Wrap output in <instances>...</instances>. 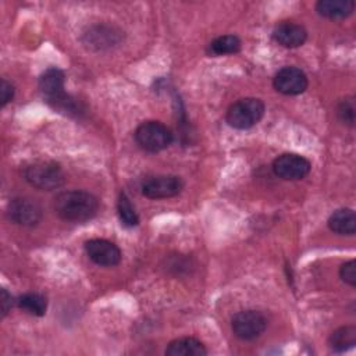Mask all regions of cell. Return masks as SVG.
Masks as SVG:
<instances>
[{"mask_svg":"<svg viewBox=\"0 0 356 356\" xmlns=\"http://www.w3.org/2000/svg\"><path fill=\"white\" fill-rule=\"evenodd\" d=\"M355 111H356V107H355V99L353 97H346L343 99L338 107H337V114H338V118L349 125V127H353L355 125Z\"/></svg>","mask_w":356,"mask_h":356,"instance_id":"obj_21","label":"cell"},{"mask_svg":"<svg viewBox=\"0 0 356 356\" xmlns=\"http://www.w3.org/2000/svg\"><path fill=\"white\" fill-rule=\"evenodd\" d=\"M242 42L236 35H221L209 43V53L213 56L235 54L241 50Z\"/></svg>","mask_w":356,"mask_h":356,"instance_id":"obj_19","label":"cell"},{"mask_svg":"<svg viewBox=\"0 0 356 356\" xmlns=\"http://www.w3.org/2000/svg\"><path fill=\"white\" fill-rule=\"evenodd\" d=\"M167 356H206L207 349L193 337H182L171 341L165 348Z\"/></svg>","mask_w":356,"mask_h":356,"instance_id":"obj_14","label":"cell"},{"mask_svg":"<svg viewBox=\"0 0 356 356\" xmlns=\"http://www.w3.org/2000/svg\"><path fill=\"white\" fill-rule=\"evenodd\" d=\"M232 332L242 341L259 338L267 328V318L257 310L238 312L231 321Z\"/></svg>","mask_w":356,"mask_h":356,"instance_id":"obj_6","label":"cell"},{"mask_svg":"<svg viewBox=\"0 0 356 356\" xmlns=\"http://www.w3.org/2000/svg\"><path fill=\"white\" fill-rule=\"evenodd\" d=\"M184 181L178 175H154L142 184V193L149 199H168L179 195Z\"/></svg>","mask_w":356,"mask_h":356,"instance_id":"obj_9","label":"cell"},{"mask_svg":"<svg viewBox=\"0 0 356 356\" xmlns=\"http://www.w3.org/2000/svg\"><path fill=\"white\" fill-rule=\"evenodd\" d=\"M117 211H118V217H120L121 222L125 227H136L139 224V216L135 211L131 200L128 199V196L124 192H121L118 196Z\"/></svg>","mask_w":356,"mask_h":356,"instance_id":"obj_20","label":"cell"},{"mask_svg":"<svg viewBox=\"0 0 356 356\" xmlns=\"http://www.w3.org/2000/svg\"><path fill=\"white\" fill-rule=\"evenodd\" d=\"M310 161L296 153H282L273 161L274 174L286 181L302 179L310 172Z\"/></svg>","mask_w":356,"mask_h":356,"instance_id":"obj_8","label":"cell"},{"mask_svg":"<svg viewBox=\"0 0 356 356\" xmlns=\"http://www.w3.org/2000/svg\"><path fill=\"white\" fill-rule=\"evenodd\" d=\"M339 277L345 284H348L350 286H356V263H355V260H348L339 267Z\"/></svg>","mask_w":356,"mask_h":356,"instance_id":"obj_22","label":"cell"},{"mask_svg":"<svg viewBox=\"0 0 356 356\" xmlns=\"http://www.w3.org/2000/svg\"><path fill=\"white\" fill-rule=\"evenodd\" d=\"M353 10L355 1L352 0H318L316 3L317 14L328 19H343L349 17Z\"/></svg>","mask_w":356,"mask_h":356,"instance_id":"obj_15","label":"cell"},{"mask_svg":"<svg viewBox=\"0 0 356 356\" xmlns=\"http://www.w3.org/2000/svg\"><path fill=\"white\" fill-rule=\"evenodd\" d=\"M307 83L309 82L306 74L300 68L293 65L282 67L280 71H277L273 79L274 89L286 96L303 93L307 88Z\"/></svg>","mask_w":356,"mask_h":356,"instance_id":"obj_10","label":"cell"},{"mask_svg":"<svg viewBox=\"0 0 356 356\" xmlns=\"http://www.w3.org/2000/svg\"><path fill=\"white\" fill-rule=\"evenodd\" d=\"M65 75L57 67L47 68L39 78V89L46 102L63 113H78L76 103L65 92Z\"/></svg>","mask_w":356,"mask_h":356,"instance_id":"obj_2","label":"cell"},{"mask_svg":"<svg viewBox=\"0 0 356 356\" xmlns=\"http://www.w3.org/2000/svg\"><path fill=\"white\" fill-rule=\"evenodd\" d=\"M273 39L282 47H300L307 39V31L303 25L293 21H281L273 29Z\"/></svg>","mask_w":356,"mask_h":356,"instance_id":"obj_13","label":"cell"},{"mask_svg":"<svg viewBox=\"0 0 356 356\" xmlns=\"http://www.w3.org/2000/svg\"><path fill=\"white\" fill-rule=\"evenodd\" d=\"M53 207L61 220L83 222L96 216L99 200L86 191H64L54 197Z\"/></svg>","mask_w":356,"mask_h":356,"instance_id":"obj_1","label":"cell"},{"mask_svg":"<svg viewBox=\"0 0 356 356\" xmlns=\"http://www.w3.org/2000/svg\"><path fill=\"white\" fill-rule=\"evenodd\" d=\"M14 86L11 82H8L7 79H1V85H0V96H1V106L4 107L7 103H10L14 97Z\"/></svg>","mask_w":356,"mask_h":356,"instance_id":"obj_23","label":"cell"},{"mask_svg":"<svg viewBox=\"0 0 356 356\" xmlns=\"http://www.w3.org/2000/svg\"><path fill=\"white\" fill-rule=\"evenodd\" d=\"M122 39L121 31L113 25L97 24L83 33V43L93 50H104L117 46Z\"/></svg>","mask_w":356,"mask_h":356,"instance_id":"obj_12","label":"cell"},{"mask_svg":"<svg viewBox=\"0 0 356 356\" xmlns=\"http://www.w3.org/2000/svg\"><path fill=\"white\" fill-rule=\"evenodd\" d=\"M327 225L338 235L350 236L356 231V214L352 209H338L328 217Z\"/></svg>","mask_w":356,"mask_h":356,"instance_id":"obj_16","label":"cell"},{"mask_svg":"<svg viewBox=\"0 0 356 356\" xmlns=\"http://www.w3.org/2000/svg\"><path fill=\"white\" fill-rule=\"evenodd\" d=\"M356 345V327L342 325L331 332L328 338V346L335 353H342L352 349Z\"/></svg>","mask_w":356,"mask_h":356,"instance_id":"obj_17","label":"cell"},{"mask_svg":"<svg viewBox=\"0 0 356 356\" xmlns=\"http://www.w3.org/2000/svg\"><path fill=\"white\" fill-rule=\"evenodd\" d=\"M17 306L19 309H22L24 312L36 316V317H42L46 313L47 309V299L38 292H26L24 295H21L17 300H15Z\"/></svg>","mask_w":356,"mask_h":356,"instance_id":"obj_18","label":"cell"},{"mask_svg":"<svg viewBox=\"0 0 356 356\" xmlns=\"http://www.w3.org/2000/svg\"><path fill=\"white\" fill-rule=\"evenodd\" d=\"M85 252H86L88 257L97 266L113 267L121 261L120 248L107 239L93 238V239L86 241Z\"/></svg>","mask_w":356,"mask_h":356,"instance_id":"obj_11","label":"cell"},{"mask_svg":"<svg viewBox=\"0 0 356 356\" xmlns=\"http://www.w3.org/2000/svg\"><path fill=\"white\" fill-rule=\"evenodd\" d=\"M43 216L40 204L31 197H14L7 204V217L11 222L22 227H35Z\"/></svg>","mask_w":356,"mask_h":356,"instance_id":"obj_7","label":"cell"},{"mask_svg":"<svg viewBox=\"0 0 356 356\" xmlns=\"http://www.w3.org/2000/svg\"><path fill=\"white\" fill-rule=\"evenodd\" d=\"M266 106L260 99L243 97L232 103L225 114L229 127L235 129H249L254 127L264 115Z\"/></svg>","mask_w":356,"mask_h":356,"instance_id":"obj_4","label":"cell"},{"mask_svg":"<svg viewBox=\"0 0 356 356\" xmlns=\"http://www.w3.org/2000/svg\"><path fill=\"white\" fill-rule=\"evenodd\" d=\"M0 303H1V317H6L10 309L13 307V296L7 292L6 288H1V295H0Z\"/></svg>","mask_w":356,"mask_h":356,"instance_id":"obj_24","label":"cell"},{"mask_svg":"<svg viewBox=\"0 0 356 356\" xmlns=\"http://www.w3.org/2000/svg\"><path fill=\"white\" fill-rule=\"evenodd\" d=\"M135 140L140 149L157 153L171 145L172 132L160 121H145L135 129Z\"/></svg>","mask_w":356,"mask_h":356,"instance_id":"obj_5","label":"cell"},{"mask_svg":"<svg viewBox=\"0 0 356 356\" xmlns=\"http://www.w3.org/2000/svg\"><path fill=\"white\" fill-rule=\"evenodd\" d=\"M24 179L40 191H53L65 184V174L54 161H35L24 167Z\"/></svg>","mask_w":356,"mask_h":356,"instance_id":"obj_3","label":"cell"}]
</instances>
